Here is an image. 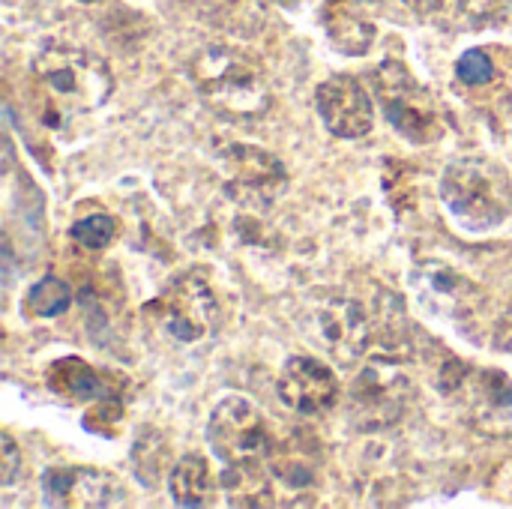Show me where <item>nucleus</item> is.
Returning <instances> with one entry per match:
<instances>
[{
	"label": "nucleus",
	"mask_w": 512,
	"mask_h": 509,
	"mask_svg": "<svg viewBox=\"0 0 512 509\" xmlns=\"http://www.w3.org/2000/svg\"><path fill=\"white\" fill-rule=\"evenodd\" d=\"M114 234H117V222H114L108 213L81 216V219H75L72 228H69V237H72L78 246L90 249V252H102V249L114 240Z\"/></svg>",
	"instance_id": "17"
},
{
	"label": "nucleus",
	"mask_w": 512,
	"mask_h": 509,
	"mask_svg": "<svg viewBox=\"0 0 512 509\" xmlns=\"http://www.w3.org/2000/svg\"><path fill=\"white\" fill-rule=\"evenodd\" d=\"M315 105L336 138H363L375 126V102L354 75H333L318 84Z\"/></svg>",
	"instance_id": "7"
},
{
	"label": "nucleus",
	"mask_w": 512,
	"mask_h": 509,
	"mask_svg": "<svg viewBox=\"0 0 512 509\" xmlns=\"http://www.w3.org/2000/svg\"><path fill=\"white\" fill-rule=\"evenodd\" d=\"M330 3H342V0H330Z\"/></svg>",
	"instance_id": "24"
},
{
	"label": "nucleus",
	"mask_w": 512,
	"mask_h": 509,
	"mask_svg": "<svg viewBox=\"0 0 512 509\" xmlns=\"http://www.w3.org/2000/svg\"><path fill=\"white\" fill-rule=\"evenodd\" d=\"M45 504L51 507H117L126 504L123 486L96 468H51L42 477Z\"/></svg>",
	"instance_id": "11"
},
{
	"label": "nucleus",
	"mask_w": 512,
	"mask_h": 509,
	"mask_svg": "<svg viewBox=\"0 0 512 509\" xmlns=\"http://www.w3.org/2000/svg\"><path fill=\"white\" fill-rule=\"evenodd\" d=\"M189 78L198 96L222 117L255 120L270 111L273 90L264 63L237 45L210 42L189 60Z\"/></svg>",
	"instance_id": "2"
},
{
	"label": "nucleus",
	"mask_w": 512,
	"mask_h": 509,
	"mask_svg": "<svg viewBox=\"0 0 512 509\" xmlns=\"http://www.w3.org/2000/svg\"><path fill=\"white\" fill-rule=\"evenodd\" d=\"M402 3L423 18H444V15L459 12L465 0H402Z\"/></svg>",
	"instance_id": "20"
},
{
	"label": "nucleus",
	"mask_w": 512,
	"mask_h": 509,
	"mask_svg": "<svg viewBox=\"0 0 512 509\" xmlns=\"http://www.w3.org/2000/svg\"><path fill=\"white\" fill-rule=\"evenodd\" d=\"M165 327L180 342H201L219 315L216 294L198 276H180L162 300Z\"/></svg>",
	"instance_id": "9"
},
{
	"label": "nucleus",
	"mask_w": 512,
	"mask_h": 509,
	"mask_svg": "<svg viewBox=\"0 0 512 509\" xmlns=\"http://www.w3.org/2000/svg\"><path fill=\"white\" fill-rule=\"evenodd\" d=\"M456 78L468 87H483L489 81H495V63L486 51L480 48H471L459 57L456 63Z\"/></svg>",
	"instance_id": "18"
},
{
	"label": "nucleus",
	"mask_w": 512,
	"mask_h": 509,
	"mask_svg": "<svg viewBox=\"0 0 512 509\" xmlns=\"http://www.w3.org/2000/svg\"><path fill=\"white\" fill-rule=\"evenodd\" d=\"M45 384L51 393H57L60 399H75V402H105L111 399V381L96 372L93 366H87L78 357H66L57 360L48 372H45Z\"/></svg>",
	"instance_id": "13"
},
{
	"label": "nucleus",
	"mask_w": 512,
	"mask_h": 509,
	"mask_svg": "<svg viewBox=\"0 0 512 509\" xmlns=\"http://www.w3.org/2000/svg\"><path fill=\"white\" fill-rule=\"evenodd\" d=\"M168 489L177 507H213L216 504V480L210 471V462L204 456H183L171 474H168Z\"/></svg>",
	"instance_id": "14"
},
{
	"label": "nucleus",
	"mask_w": 512,
	"mask_h": 509,
	"mask_svg": "<svg viewBox=\"0 0 512 509\" xmlns=\"http://www.w3.org/2000/svg\"><path fill=\"white\" fill-rule=\"evenodd\" d=\"M27 84L39 120L60 129L102 108L114 90V75L102 57L54 42L33 57Z\"/></svg>",
	"instance_id": "1"
},
{
	"label": "nucleus",
	"mask_w": 512,
	"mask_h": 509,
	"mask_svg": "<svg viewBox=\"0 0 512 509\" xmlns=\"http://www.w3.org/2000/svg\"><path fill=\"white\" fill-rule=\"evenodd\" d=\"M69 306H72V288H69L63 279H57V276L39 279V282L27 291V297H24V309H27V315H33V318H57V315H63Z\"/></svg>",
	"instance_id": "16"
},
{
	"label": "nucleus",
	"mask_w": 512,
	"mask_h": 509,
	"mask_svg": "<svg viewBox=\"0 0 512 509\" xmlns=\"http://www.w3.org/2000/svg\"><path fill=\"white\" fill-rule=\"evenodd\" d=\"M81 3H96V0H81Z\"/></svg>",
	"instance_id": "23"
},
{
	"label": "nucleus",
	"mask_w": 512,
	"mask_h": 509,
	"mask_svg": "<svg viewBox=\"0 0 512 509\" xmlns=\"http://www.w3.org/2000/svg\"><path fill=\"white\" fill-rule=\"evenodd\" d=\"M375 99L384 111V117L393 123V129L414 141V144H432L441 135V114L435 105V96L411 75V69L399 60H384L369 75Z\"/></svg>",
	"instance_id": "4"
},
{
	"label": "nucleus",
	"mask_w": 512,
	"mask_h": 509,
	"mask_svg": "<svg viewBox=\"0 0 512 509\" xmlns=\"http://www.w3.org/2000/svg\"><path fill=\"white\" fill-rule=\"evenodd\" d=\"M408 402V381L396 369L393 357L378 354V360L351 387V420L360 429H381L402 417Z\"/></svg>",
	"instance_id": "6"
},
{
	"label": "nucleus",
	"mask_w": 512,
	"mask_h": 509,
	"mask_svg": "<svg viewBox=\"0 0 512 509\" xmlns=\"http://www.w3.org/2000/svg\"><path fill=\"white\" fill-rule=\"evenodd\" d=\"M222 165L228 174V189L237 198L270 201L288 183L285 165L261 147L234 144L222 153Z\"/></svg>",
	"instance_id": "12"
},
{
	"label": "nucleus",
	"mask_w": 512,
	"mask_h": 509,
	"mask_svg": "<svg viewBox=\"0 0 512 509\" xmlns=\"http://www.w3.org/2000/svg\"><path fill=\"white\" fill-rule=\"evenodd\" d=\"M0 444H3L0 447V483L3 486H12L18 480V474L24 471V459H21V453H18V447H15V441H12L9 432H3Z\"/></svg>",
	"instance_id": "19"
},
{
	"label": "nucleus",
	"mask_w": 512,
	"mask_h": 509,
	"mask_svg": "<svg viewBox=\"0 0 512 509\" xmlns=\"http://www.w3.org/2000/svg\"><path fill=\"white\" fill-rule=\"evenodd\" d=\"M441 198L462 228L492 231L510 219L512 180L489 156H462L444 168Z\"/></svg>",
	"instance_id": "3"
},
{
	"label": "nucleus",
	"mask_w": 512,
	"mask_h": 509,
	"mask_svg": "<svg viewBox=\"0 0 512 509\" xmlns=\"http://www.w3.org/2000/svg\"><path fill=\"white\" fill-rule=\"evenodd\" d=\"M327 33L333 45L345 54H366L375 39V27L366 18L342 12V9L327 12Z\"/></svg>",
	"instance_id": "15"
},
{
	"label": "nucleus",
	"mask_w": 512,
	"mask_h": 509,
	"mask_svg": "<svg viewBox=\"0 0 512 509\" xmlns=\"http://www.w3.org/2000/svg\"><path fill=\"white\" fill-rule=\"evenodd\" d=\"M414 288L420 303L450 321H465L480 306V288L441 261H426L414 270Z\"/></svg>",
	"instance_id": "10"
},
{
	"label": "nucleus",
	"mask_w": 512,
	"mask_h": 509,
	"mask_svg": "<svg viewBox=\"0 0 512 509\" xmlns=\"http://www.w3.org/2000/svg\"><path fill=\"white\" fill-rule=\"evenodd\" d=\"M207 441L231 471L240 468L258 471L273 456L270 423L264 411L243 396H225L213 408L207 423Z\"/></svg>",
	"instance_id": "5"
},
{
	"label": "nucleus",
	"mask_w": 512,
	"mask_h": 509,
	"mask_svg": "<svg viewBox=\"0 0 512 509\" xmlns=\"http://www.w3.org/2000/svg\"><path fill=\"white\" fill-rule=\"evenodd\" d=\"M276 3H282V6H297L300 0H276Z\"/></svg>",
	"instance_id": "22"
},
{
	"label": "nucleus",
	"mask_w": 512,
	"mask_h": 509,
	"mask_svg": "<svg viewBox=\"0 0 512 509\" xmlns=\"http://www.w3.org/2000/svg\"><path fill=\"white\" fill-rule=\"evenodd\" d=\"M498 345L512 357V312L501 321V327H498Z\"/></svg>",
	"instance_id": "21"
},
{
	"label": "nucleus",
	"mask_w": 512,
	"mask_h": 509,
	"mask_svg": "<svg viewBox=\"0 0 512 509\" xmlns=\"http://www.w3.org/2000/svg\"><path fill=\"white\" fill-rule=\"evenodd\" d=\"M279 399L300 417H321L339 402L336 372L315 357H291L279 375Z\"/></svg>",
	"instance_id": "8"
}]
</instances>
